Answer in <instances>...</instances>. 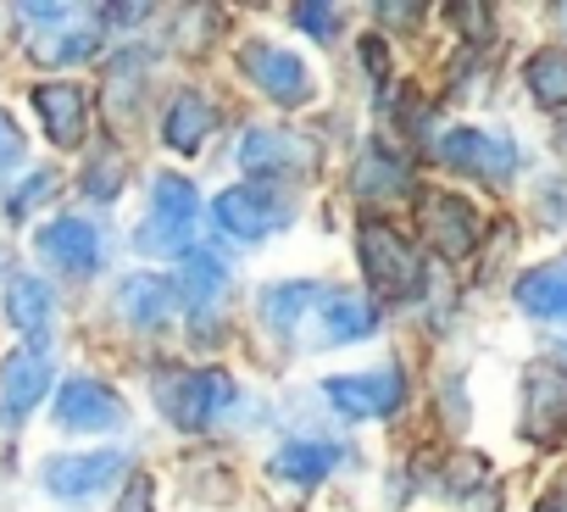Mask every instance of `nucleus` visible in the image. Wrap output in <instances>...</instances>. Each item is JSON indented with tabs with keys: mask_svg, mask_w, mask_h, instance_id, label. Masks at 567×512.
Wrapping results in <instances>:
<instances>
[{
	"mask_svg": "<svg viewBox=\"0 0 567 512\" xmlns=\"http://www.w3.org/2000/svg\"><path fill=\"white\" fill-rule=\"evenodd\" d=\"M357 250H362V274L384 301H412L423 290V256L379 217H368L357 228Z\"/></svg>",
	"mask_w": 567,
	"mask_h": 512,
	"instance_id": "1",
	"label": "nucleus"
},
{
	"mask_svg": "<svg viewBox=\"0 0 567 512\" xmlns=\"http://www.w3.org/2000/svg\"><path fill=\"white\" fill-rule=\"evenodd\" d=\"M189 228H195V184L189 178H173L162 173L151 184V217L140 223L134 245L145 256H189Z\"/></svg>",
	"mask_w": 567,
	"mask_h": 512,
	"instance_id": "2",
	"label": "nucleus"
},
{
	"mask_svg": "<svg viewBox=\"0 0 567 512\" xmlns=\"http://www.w3.org/2000/svg\"><path fill=\"white\" fill-rule=\"evenodd\" d=\"M156 401L178 429L200 434L234 401V379L228 373H156Z\"/></svg>",
	"mask_w": 567,
	"mask_h": 512,
	"instance_id": "3",
	"label": "nucleus"
},
{
	"mask_svg": "<svg viewBox=\"0 0 567 512\" xmlns=\"http://www.w3.org/2000/svg\"><path fill=\"white\" fill-rule=\"evenodd\" d=\"M318 145L296 129H250L239 140V167L261 173V178H290V173H312Z\"/></svg>",
	"mask_w": 567,
	"mask_h": 512,
	"instance_id": "4",
	"label": "nucleus"
},
{
	"mask_svg": "<svg viewBox=\"0 0 567 512\" xmlns=\"http://www.w3.org/2000/svg\"><path fill=\"white\" fill-rule=\"evenodd\" d=\"M440 162L456 167V173L489 178V184H506V178L517 173V151H512V140L484 134V129H451V134L440 140Z\"/></svg>",
	"mask_w": 567,
	"mask_h": 512,
	"instance_id": "5",
	"label": "nucleus"
},
{
	"mask_svg": "<svg viewBox=\"0 0 567 512\" xmlns=\"http://www.w3.org/2000/svg\"><path fill=\"white\" fill-rule=\"evenodd\" d=\"M323 396L346 418H390L406 401V385H401L395 368H379V373H340V379L323 385Z\"/></svg>",
	"mask_w": 567,
	"mask_h": 512,
	"instance_id": "6",
	"label": "nucleus"
},
{
	"mask_svg": "<svg viewBox=\"0 0 567 512\" xmlns=\"http://www.w3.org/2000/svg\"><path fill=\"white\" fill-rule=\"evenodd\" d=\"M123 418H128V407L95 379H68L56 390V423L73 434H101V429H117Z\"/></svg>",
	"mask_w": 567,
	"mask_h": 512,
	"instance_id": "7",
	"label": "nucleus"
},
{
	"mask_svg": "<svg viewBox=\"0 0 567 512\" xmlns=\"http://www.w3.org/2000/svg\"><path fill=\"white\" fill-rule=\"evenodd\" d=\"M245 73L261 84V95H272L278 106H301L312 95V73L301 57L278 51V45H245Z\"/></svg>",
	"mask_w": 567,
	"mask_h": 512,
	"instance_id": "8",
	"label": "nucleus"
},
{
	"mask_svg": "<svg viewBox=\"0 0 567 512\" xmlns=\"http://www.w3.org/2000/svg\"><path fill=\"white\" fill-rule=\"evenodd\" d=\"M128 468L123 451H90V457H51L45 462V490L62 501H84L95 490H106L117 473Z\"/></svg>",
	"mask_w": 567,
	"mask_h": 512,
	"instance_id": "9",
	"label": "nucleus"
},
{
	"mask_svg": "<svg viewBox=\"0 0 567 512\" xmlns=\"http://www.w3.org/2000/svg\"><path fill=\"white\" fill-rule=\"evenodd\" d=\"M45 385H51L45 351H34V346L12 351L7 362H0V418H7V423H23V418L40 407Z\"/></svg>",
	"mask_w": 567,
	"mask_h": 512,
	"instance_id": "10",
	"label": "nucleus"
},
{
	"mask_svg": "<svg viewBox=\"0 0 567 512\" xmlns=\"http://www.w3.org/2000/svg\"><path fill=\"white\" fill-rule=\"evenodd\" d=\"M523 385H528L523 390V412H528L523 423H528V434L534 440H556L567 429V373L550 368V362H534Z\"/></svg>",
	"mask_w": 567,
	"mask_h": 512,
	"instance_id": "11",
	"label": "nucleus"
},
{
	"mask_svg": "<svg viewBox=\"0 0 567 512\" xmlns=\"http://www.w3.org/2000/svg\"><path fill=\"white\" fill-rule=\"evenodd\" d=\"M40 250H45V263H56L62 274H95L101 268V234H95V223H84V217H56V223H45L40 228Z\"/></svg>",
	"mask_w": 567,
	"mask_h": 512,
	"instance_id": "12",
	"label": "nucleus"
},
{
	"mask_svg": "<svg viewBox=\"0 0 567 512\" xmlns=\"http://www.w3.org/2000/svg\"><path fill=\"white\" fill-rule=\"evenodd\" d=\"M34 112H40L51 145H62V151L84 145V134H90V95L79 84H40L34 90Z\"/></svg>",
	"mask_w": 567,
	"mask_h": 512,
	"instance_id": "13",
	"label": "nucleus"
},
{
	"mask_svg": "<svg viewBox=\"0 0 567 512\" xmlns=\"http://www.w3.org/2000/svg\"><path fill=\"white\" fill-rule=\"evenodd\" d=\"M423 234L440 256H473L478 245V212L462 195H434L423 206Z\"/></svg>",
	"mask_w": 567,
	"mask_h": 512,
	"instance_id": "14",
	"label": "nucleus"
},
{
	"mask_svg": "<svg viewBox=\"0 0 567 512\" xmlns=\"http://www.w3.org/2000/svg\"><path fill=\"white\" fill-rule=\"evenodd\" d=\"M178 296H184V290H178L173 279L134 274V279H123V285H117V313H123L134 329H162V324L173 318Z\"/></svg>",
	"mask_w": 567,
	"mask_h": 512,
	"instance_id": "15",
	"label": "nucleus"
},
{
	"mask_svg": "<svg viewBox=\"0 0 567 512\" xmlns=\"http://www.w3.org/2000/svg\"><path fill=\"white\" fill-rule=\"evenodd\" d=\"M51 285L45 279H34V274H12V285H7V318L18 324V335L34 346V351H45V335H51Z\"/></svg>",
	"mask_w": 567,
	"mask_h": 512,
	"instance_id": "16",
	"label": "nucleus"
},
{
	"mask_svg": "<svg viewBox=\"0 0 567 512\" xmlns=\"http://www.w3.org/2000/svg\"><path fill=\"white\" fill-rule=\"evenodd\" d=\"M223 285H228V274H223V263L212 250H189L184 256V301H189L195 335L212 329V313L223 307Z\"/></svg>",
	"mask_w": 567,
	"mask_h": 512,
	"instance_id": "17",
	"label": "nucleus"
},
{
	"mask_svg": "<svg viewBox=\"0 0 567 512\" xmlns=\"http://www.w3.org/2000/svg\"><path fill=\"white\" fill-rule=\"evenodd\" d=\"M212 123H217V106L200 95V90H178L173 101H167V117H162V140L173 145V151H200L206 145V134H212Z\"/></svg>",
	"mask_w": 567,
	"mask_h": 512,
	"instance_id": "18",
	"label": "nucleus"
},
{
	"mask_svg": "<svg viewBox=\"0 0 567 512\" xmlns=\"http://www.w3.org/2000/svg\"><path fill=\"white\" fill-rule=\"evenodd\" d=\"M517 307L528 318H567V256L539 263L517 279Z\"/></svg>",
	"mask_w": 567,
	"mask_h": 512,
	"instance_id": "19",
	"label": "nucleus"
},
{
	"mask_svg": "<svg viewBox=\"0 0 567 512\" xmlns=\"http://www.w3.org/2000/svg\"><path fill=\"white\" fill-rule=\"evenodd\" d=\"M340 457H346L340 446H323V440H290V446H278V451H272L267 473L284 479V484H318Z\"/></svg>",
	"mask_w": 567,
	"mask_h": 512,
	"instance_id": "20",
	"label": "nucleus"
},
{
	"mask_svg": "<svg viewBox=\"0 0 567 512\" xmlns=\"http://www.w3.org/2000/svg\"><path fill=\"white\" fill-rule=\"evenodd\" d=\"M318 318H323V346H346V340H362L373 335V307L362 296H346V290H323L318 296Z\"/></svg>",
	"mask_w": 567,
	"mask_h": 512,
	"instance_id": "21",
	"label": "nucleus"
},
{
	"mask_svg": "<svg viewBox=\"0 0 567 512\" xmlns=\"http://www.w3.org/2000/svg\"><path fill=\"white\" fill-rule=\"evenodd\" d=\"M212 217H217V228H223V234H234V239H261V234L278 223L256 190H223V195H217V206H212Z\"/></svg>",
	"mask_w": 567,
	"mask_h": 512,
	"instance_id": "22",
	"label": "nucleus"
},
{
	"mask_svg": "<svg viewBox=\"0 0 567 512\" xmlns=\"http://www.w3.org/2000/svg\"><path fill=\"white\" fill-rule=\"evenodd\" d=\"M318 285H278V290H267L261 296V324L267 329H278V335H296V324H301V313L307 307H318Z\"/></svg>",
	"mask_w": 567,
	"mask_h": 512,
	"instance_id": "23",
	"label": "nucleus"
},
{
	"mask_svg": "<svg viewBox=\"0 0 567 512\" xmlns=\"http://www.w3.org/2000/svg\"><path fill=\"white\" fill-rule=\"evenodd\" d=\"M523 73H528V95L539 106H567V51H534Z\"/></svg>",
	"mask_w": 567,
	"mask_h": 512,
	"instance_id": "24",
	"label": "nucleus"
},
{
	"mask_svg": "<svg viewBox=\"0 0 567 512\" xmlns=\"http://www.w3.org/2000/svg\"><path fill=\"white\" fill-rule=\"evenodd\" d=\"M101 51V29H73V34H45L34 40V57L45 68H73V62H90Z\"/></svg>",
	"mask_w": 567,
	"mask_h": 512,
	"instance_id": "25",
	"label": "nucleus"
},
{
	"mask_svg": "<svg viewBox=\"0 0 567 512\" xmlns=\"http://www.w3.org/2000/svg\"><path fill=\"white\" fill-rule=\"evenodd\" d=\"M401 184H406V167L390 162L384 145H368V156H362V167H357V190H362V195H390V190H401Z\"/></svg>",
	"mask_w": 567,
	"mask_h": 512,
	"instance_id": "26",
	"label": "nucleus"
},
{
	"mask_svg": "<svg viewBox=\"0 0 567 512\" xmlns=\"http://www.w3.org/2000/svg\"><path fill=\"white\" fill-rule=\"evenodd\" d=\"M123 178H128V162H123L117 151H101V156L84 167V195H90V201H117Z\"/></svg>",
	"mask_w": 567,
	"mask_h": 512,
	"instance_id": "27",
	"label": "nucleus"
},
{
	"mask_svg": "<svg viewBox=\"0 0 567 512\" xmlns=\"http://www.w3.org/2000/svg\"><path fill=\"white\" fill-rule=\"evenodd\" d=\"M51 190H56V173H51V167H40L34 178H23V184L7 195V217H12V223H23V217H29V212H34V206H40Z\"/></svg>",
	"mask_w": 567,
	"mask_h": 512,
	"instance_id": "28",
	"label": "nucleus"
},
{
	"mask_svg": "<svg viewBox=\"0 0 567 512\" xmlns=\"http://www.w3.org/2000/svg\"><path fill=\"white\" fill-rule=\"evenodd\" d=\"M296 23H301L312 40H334V34H340V7H296Z\"/></svg>",
	"mask_w": 567,
	"mask_h": 512,
	"instance_id": "29",
	"label": "nucleus"
},
{
	"mask_svg": "<svg viewBox=\"0 0 567 512\" xmlns=\"http://www.w3.org/2000/svg\"><path fill=\"white\" fill-rule=\"evenodd\" d=\"M478 479H484V457L462 451V457L451 462V490H467V484H478Z\"/></svg>",
	"mask_w": 567,
	"mask_h": 512,
	"instance_id": "30",
	"label": "nucleus"
},
{
	"mask_svg": "<svg viewBox=\"0 0 567 512\" xmlns=\"http://www.w3.org/2000/svg\"><path fill=\"white\" fill-rule=\"evenodd\" d=\"M12 162H23V134L12 117H0V173H7Z\"/></svg>",
	"mask_w": 567,
	"mask_h": 512,
	"instance_id": "31",
	"label": "nucleus"
},
{
	"mask_svg": "<svg viewBox=\"0 0 567 512\" xmlns=\"http://www.w3.org/2000/svg\"><path fill=\"white\" fill-rule=\"evenodd\" d=\"M117 512H151V479H145V473H134V479H128V490H123Z\"/></svg>",
	"mask_w": 567,
	"mask_h": 512,
	"instance_id": "32",
	"label": "nucleus"
},
{
	"mask_svg": "<svg viewBox=\"0 0 567 512\" xmlns=\"http://www.w3.org/2000/svg\"><path fill=\"white\" fill-rule=\"evenodd\" d=\"M18 18H23V23H62L68 7H34V0H29V7H18Z\"/></svg>",
	"mask_w": 567,
	"mask_h": 512,
	"instance_id": "33",
	"label": "nucleus"
},
{
	"mask_svg": "<svg viewBox=\"0 0 567 512\" xmlns=\"http://www.w3.org/2000/svg\"><path fill=\"white\" fill-rule=\"evenodd\" d=\"M379 18H384V23H417V18H423V7H395V0H384Z\"/></svg>",
	"mask_w": 567,
	"mask_h": 512,
	"instance_id": "34",
	"label": "nucleus"
},
{
	"mask_svg": "<svg viewBox=\"0 0 567 512\" xmlns=\"http://www.w3.org/2000/svg\"><path fill=\"white\" fill-rule=\"evenodd\" d=\"M145 7H101V23H140Z\"/></svg>",
	"mask_w": 567,
	"mask_h": 512,
	"instance_id": "35",
	"label": "nucleus"
},
{
	"mask_svg": "<svg viewBox=\"0 0 567 512\" xmlns=\"http://www.w3.org/2000/svg\"><path fill=\"white\" fill-rule=\"evenodd\" d=\"M534 512H567V484H561V490H545Z\"/></svg>",
	"mask_w": 567,
	"mask_h": 512,
	"instance_id": "36",
	"label": "nucleus"
},
{
	"mask_svg": "<svg viewBox=\"0 0 567 512\" xmlns=\"http://www.w3.org/2000/svg\"><path fill=\"white\" fill-rule=\"evenodd\" d=\"M556 357H561V362H567V340H561V351H556Z\"/></svg>",
	"mask_w": 567,
	"mask_h": 512,
	"instance_id": "37",
	"label": "nucleus"
}]
</instances>
